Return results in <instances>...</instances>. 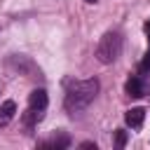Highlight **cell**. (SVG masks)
Instances as JSON below:
<instances>
[{
    "label": "cell",
    "instance_id": "obj_10",
    "mask_svg": "<svg viewBox=\"0 0 150 150\" xmlns=\"http://www.w3.org/2000/svg\"><path fill=\"white\" fill-rule=\"evenodd\" d=\"M87 2H94V0H87Z\"/></svg>",
    "mask_w": 150,
    "mask_h": 150
},
{
    "label": "cell",
    "instance_id": "obj_3",
    "mask_svg": "<svg viewBox=\"0 0 150 150\" xmlns=\"http://www.w3.org/2000/svg\"><path fill=\"white\" fill-rule=\"evenodd\" d=\"M28 108L38 110V112H45V108H47V91L45 89H33L30 96H28Z\"/></svg>",
    "mask_w": 150,
    "mask_h": 150
},
{
    "label": "cell",
    "instance_id": "obj_7",
    "mask_svg": "<svg viewBox=\"0 0 150 150\" xmlns=\"http://www.w3.org/2000/svg\"><path fill=\"white\" fill-rule=\"evenodd\" d=\"M138 70H141V75L143 77H150V54L141 61V66H138Z\"/></svg>",
    "mask_w": 150,
    "mask_h": 150
},
{
    "label": "cell",
    "instance_id": "obj_8",
    "mask_svg": "<svg viewBox=\"0 0 150 150\" xmlns=\"http://www.w3.org/2000/svg\"><path fill=\"white\" fill-rule=\"evenodd\" d=\"M115 143H117V148H122V145L127 143V134H124V131H117V138H115Z\"/></svg>",
    "mask_w": 150,
    "mask_h": 150
},
{
    "label": "cell",
    "instance_id": "obj_1",
    "mask_svg": "<svg viewBox=\"0 0 150 150\" xmlns=\"http://www.w3.org/2000/svg\"><path fill=\"white\" fill-rule=\"evenodd\" d=\"M98 94V80L96 77H89V80H77L68 87L66 91V110L70 115L84 110Z\"/></svg>",
    "mask_w": 150,
    "mask_h": 150
},
{
    "label": "cell",
    "instance_id": "obj_9",
    "mask_svg": "<svg viewBox=\"0 0 150 150\" xmlns=\"http://www.w3.org/2000/svg\"><path fill=\"white\" fill-rule=\"evenodd\" d=\"M145 33H148V42H150V21L145 23Z\"/></svg>",
    "mask_w": 150,
    "mask_h": 150
},
{
    "label": "cell",
    "instance_id": "obj_6",
    "mask_svg": "<svg viewBox=\"0 0 150 150\" xmlns=\"http://www.w3.org/2000/svg\"><path fill=\"white\" fill-rule=\"evenodd\" d=\"M14 112H16V103L14 101H5L0 105V127H7L12 122V117H14Z\"/></svg>",
    "mask_w": 150,
    "mask_h": 150
},
{
    "label": "cell",
    "instance_id": "obj_5",
    "mask_svg": "<svg viewBox=\"0 0 150 150\" xmlns=\"http://www.w3.org/2000/svg\"><path fill=\"white\" fill-rule=\"evenodd\" d=\"M124 120H127V124L131 129H141L143 127V120H145V110L143 108H131V110H127Z\"/></svg>",
    "mask_w": 150,
    "mask_h": 150
},
{
    "label": "cell",
    "instance_id": "obj_2",
    "mask_svg": "<svg viewBox=\"0 0 150 150\" xmlns=\"http://www.w3.org/2000/svg\"><path fill=\"white\" fill-rule=\"evenodd\" d=\"M120 54H122V38H120V33H112V30L105 33L101 38L98 47H96V59L101 63H112Z\"/></svg>",
    "mask_w": 150,
    "mask_h": 150
},
{
    "label": "cell",
    "instance_id": "obj_4",
    "mask_svg": "<svg viewBox=\"0 0 150 150\" xmlns=\"http://www.w3.org/2000/svg\"><path fill=\"white\" fill-rule=\"evenodd\" d=\"M124 89H127V94H129V96L141 98V96L145 94V82H143L141 77H129V80H127V84H124Z\"/></svg>",
    "mask_w": 150,
    "mask_h": 150
}]
</instances>
